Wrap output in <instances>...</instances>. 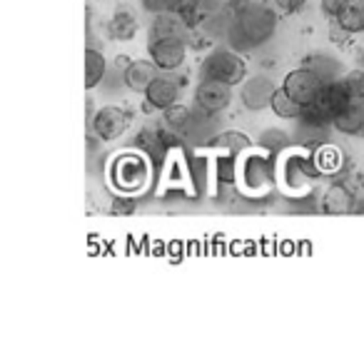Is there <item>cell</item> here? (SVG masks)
Listing matches in <instances>:
<instances>
[{
  "label": "cell",
  "instance_id": "14",
  "mask_svg": "<svg viewBox=\"0 0 364 344\" xmlns=\"http://www.w3.org/2000/svg\"><path fill=\"white\" fill-rule=\"evenodd\" d=\"M157 72H160V68L152 60H132L130 65L125 68V72H122V82H125L132 92L145 95L147 87L155 82Z\"/></svg>",
  "mask_w": 364,
  "mask_h": 344
},
{
  "label": "cell",
  "instance_id": "2",
  "mask_svg": "<svg viewBox=\"0 0 364 344\" xmlns=\"http://www.w3.org/2000/svg\"><path fill=\"white\" fill-rule=\"evenodd\" d=\"M200 75L235 87L247 80V63L240 53L230 50V48H215L213 53L205 55L203 65H200Z\"/></svg>",
  "mask_w": 364,
  "mask_h": 344
},
{
  "label": "cell",
  "instance_id": "10",
  "mask_svg": "<svg viewBox=\"0 0 364 344\" xmlns=\"http://www.w3.org/2000/svg\"><path fill=\"white\" fill-rule=\"evenodd\" d=\"M274 92H277V85H274L267 75H252L240 85V102H242L247 110L259 112L272 105Z\"/></svg>",
  "mask_w": 364,
  "mask_h": 344
},
{
  "label": "cell",
  "instance_id": "20",
  "mask_svg": "<svg viewBox=\"0 0 364 344\" xmlns=\"http://www.w3.org/2000/svg\"><path fill=\"white\" fill-rule=\"evenodd\" d=\"M213 147H220L225 152H232V155H240V152H247L252 147V140L245 135L242 130H225V132H218V135L210 140Z\"/></svg>",
  "mask_w": 364,
  "mask_h": 344
},
{
  "label": "cell",
  "instance_id": "12",
  "mask_svg": "<svg viewBox=\"0 0 364 344\" xmlns=\"http://www.w3.org/2000/svg\"><path fill=\"white\" fill-rule=\"evenodd\" d=\"M319 175L317 162H312L309 157L302 155H287L282 162V180L289 190H304L314 183V178Z\"/></svg>",
  "mask_w": 364,
  "mask_h": 344
},
{
  "label": "cell",
  "instance_id": "25",
  "mask_svg": "<svg viewBox=\"0 0 364 344\" xmlns=\"http://www.w3.org/2000/svg\"><path fill=\"white\" fill-rule=\"evenodd\" d=\"M314 162H317V167L322 172H332L342 165V152H339L337 147H322V150H317Z\"/></svg>",
  "mask_w": 364,
  "mask_h": 344
},
{
  "label": "cell",
  "instance_id": "7",
  "mask_svg": "<svg viewBox=\"0 0 364 344\" xmlns=\"http://www.w3.org/2000/svg\"><path fill=\"white\" fill-rule=\"evenodd\" d=\"M147 55L162 72H172L185 65L188 60V43L185 38H162V41H147Z\"/></svg>",
  "mask_w": 364,
  "mask_h": 344
},
{
  "label": "cell",
  "instance_id": "5",
  "mask_svg": "<svg viewBox=\"0 0 364 344\" xmlns=\"http://www.w3.org/2000/svg\"><path fill=\"white\" fill-rule=\"evenodd\" d=\"M240 183L247 193H267L274 183V165L267 155H247L240 162Z\"/></svg>",
  "mask_w": 364,
  "mask_h": 344
},
{
  "label": "cell",
  "instance_id": "9",
  "mask_svg": "<svg viewBox=\"0 0 364 344\" xmlns=\"http://www.w3.org/2000/svg\"><path fill=\"white\" fill-rule=\"evenodd\" d=\"M230 102H232V85H228V82L203 77L200 85L195 87V105L205 115H218V112L228 110Z\"/></svg>",
  "mask_w": 364,
  "mask_h": 344
},
{
  "label": "cell",
  "instance_id": "31",
  "mask_svg": "<svg viewBox=\"0 0 364 344\" xmlns=\"http://www.w3.org/2000/svg\"><path fill=\"white\" fill-rule=\"evenodd\" d=\"M167 3H170V0H140L142 11L152 13V16H157V13L167 11Z\"/></svg>",
  "mask_w": 364,
  "mask_h": 344
},
{
  "label": "cell",
  "instance_id": "17",
  "mask_svg": "<svg viewBox=\"0 0 364 344\" xmlns=\"http://www.w3.org/2000/svg\"><path fill=\"white\" fill-rule=\"evenodd\" d=\"M332 127L342 135H357L364 127V100H354L349 107H344L337 117L332 120Z\"/></svg>",
  "mask_w": 364,
  "mask_h": 344
},
{
  "label": "cell",
  "instance_id": "33",
  "mask_svg": "<svg viewBox=\"0 0 364 344\" xmlns=\"http://www.w3.org/2000/svg\"><path fill=\"white\" fill-rule=\"evenodd\" d=\"M262 3H267V0H262Z\"/></svg>",
  "mask_w": 364,
  "mask_h": 344
},
{
  "label": "cell",
  "instance_id": "28",
  "mask_svg": "<svg viewBox=\"0 0 364 344\" xmlns=\"http://www.w3.org/2000/svg\"><path fill=\"white\" fill-rule=\"evenodd\" d=\"M137 208V203L132 198H127V195H117L115 200H112V213L115 215H132Z\"/></svg>",
  "mask_w": 364,
  "mask_h": 344
},
{
  "label": "cell",
  "instance_id": "29",
  "mask_svg": "<svg viewBox=\"0 0 364 344\" xmlns=\"http://www.w3.org/2000/svg\"><path fill=\"white\" fill-rule=\"evenodd\" d=\"M284 135H287V132H282V130H267V132H264V137H262V147H267L269 152L279 150V147H282V142H284Z\"/></svg>",
  "mask_w": 364,
  "mask_h": 344
},
{
  "label": "cell",
  "instance_id": "6",
  "mask_svg": "<svg viewBox=\"0 0 364 344\" xmlns=\"http://www.w3.org/2000/svg\"><path fill=\"white\" fill-rule=\"evenodd\" d=\"M145 180H147L145 157L125 152V155L112 160V183H115L117 190H122V193H135V190H140L142 185H145Z\"/></svg>",
  "mask_w": 364,
  "mask_h": 344
},
{
  "label": "cell",
  "instance_id": "23",
  "mask_svg": "<svg viewBox=\"0 0 364 344\" xmlns=\"http://www.w3.org/2000/svg\"><path fill=\"white\" fill-rule=\"evenodd\" d=\"M215 175L223 185H235L240 180V160L237 155L228 152V155H220L215 162Z\"/></svg>",
  "mask_w": 364,
  "mask_h": 344
},
{
  "label": "cell",
  "instance_id": "13",
  "mask_svg": "<svg viewBox=\"0 0 364 344\" xmlns=\"http://www.w3.org/2000/svg\"><path fill=\"white\" fill-rule=\"evenodd\" d=\"M188 31H190V23L185 18H180L177 13H170V11H162L152 18L150 23V41H162V38H188Z\"/></svg>",
  "mask_w": 364,
  "mask_h": 344
},
{
  "label": "cell",
  "instance_id": "18",
  "mask_svg": "<svg viewBox=\"0 0 364 344\" xmlns=\"http://www.w3.org/2000/svg\"><path fill=\"white\" fill-rule=\"evenodd\" d=\"M334 21H337L339 31L347 33V36L364 33V0H349Z\"/></svg>",
  "mask_w": 364,
  "mask_h": 344
},
{
  "label": "cell",
  "instance_id": "30",
  "mask_svg": "<svg viewBox=\"0 0 364 344\" xmlns=\"http://www.w3.org/2000/svg\"><path fill=\"white\" fill-rule=\"evenodd\" d=\"M347 3L349 0H319V8H322V13L327 18H337L339 11H342Z\"/></svg>",
  "mask_w": 364,
  "mask_h": 344
},
{
  "label": "cell",
  "instance_id": "26",
  "mask_svg": "<svg viewBox=\"0 0 364 344\" xmlns=\"http://www.w3.org/2000/svg\"><path fill=\"white\" fill-rule=\"evenodd\" d=\"M339 80H342V85L347 87V92L354 100H364V70H349Z\"/></svg>",
  "mask_w": 364,
  "mask_h": 344
},
{
  "label": "cell",
  "instance_id": "19",
  "mask_svg": "<svg viewBox=\"0 0 364 344\" xmlns=\"http://www.w3.org/2000/svg\"><path fill=\"white\" fill-rule=\"evenodd\" d=\"M105 72H107V60L100 50L95 48H87L85 50V87L92 90L97 87L102 80H105Z\"/></svg>",
  "mask_w": 364,
  "mask_h": 344
},
{
  "label": "cell",
  "instance_id": "15",
  "mask_svg": "<svg viewBox=\"0 0 364 344\" xmlns=\"http://www.w3.org/2000/svg\"><path fill=\"white\" fill-rule=\"evenodd\" d=\"M357 205L354 193L347 185H329L322 195V213L324 215H349Z\"/></svg>",
  "mask_w": 364,
  "mask_h": 344
},
{
  "label": "cell",
  "instance_id": "24",
  "mask_svg": "<svg viewBox=\"0 0 364 344\" xmlns=\"http://www.w3.org/2000/svg\"><path fill=\"white\" fill-rule=\"evenodd\" d=\"M200 3H203V0H170V3H167V11L177 13V16L185 18V21L193 26L200 16Z\"/></svg>",
  "mask_w": 364,
  "mask_h": 344
},
{
  "label": "cell",
  "instance_id": "16",
  "mask_svg": "<svg viewBox=\"0 0 364 344\" xmlns=\"http://www.w3.org/2000/svg\"><path fill=\"white\" fill-rule=\"evenodd\" d=\"M107 31L115 41H132L137 36V16L130 6H117L112 13L110 23H107Z\"/></svg>",
  "mask_w": 364,
  "mask_h": 344
},
{
  "label": "cell",
  "instance_id": "3",
  "mask_svg": "<svg viewBox=\"0 0 364 344\" xmlns=\"http://www.w3.org/2000/svg\"><path fill=\"white\" fill-rule=\"evenodd\" d=\"M324 82L327 80H324L314 68H294V70H289L287 75H284L282 90L287 92L297 105H302L304 110H307V107L314 105L317 95L322 92Z\"/></svg>",
  "mask_w": 364,
  "mask_h": 344
},
{
  "label": "cell",
  "instance_id": "11",
  "mask_svg": "<svg viewBox=\"0 0 364 344\" xmlns=\"http://www.w3.org/2000/svg\"><path fill=\"white\" fill-rule=\"evenodd\" d=\"M175 102H180V85H177L172 77L157 75L155 82L145 90L142 110L145 112H165L167 107H172Z\"/></svg>",
  "mask_w": 364,
  "mask_h": 344
},
{
  "label": "cell",
  "instance_id": "4",
  "mask_svg": "<svg viewBox=\"0 0 364 344\" xmlns=\"http://www.w3.org/2000/svg\"><path fill=\"white\" fill-rule=\"evenodd\" d=\"M352 102H354V97L347 92V87L342 85V80H327L322 87V92L317 95V100H314V105L307 107V112H312L314 117H319L322 122H329V125H332L334 117H337L344 107L352 105Z\"/></svg>",
  "mask_w": 364,
  "mask_h": 344
},
{
  "label": "cell",
  "instance_id": "27",
  "mask_svg": "<svg viewBox=\"0 0 364 344\" xmlns=\"http://www.w3.org/2000/svg\"><path fill=\"white\" fill-rule=\"evenodd\" d=\"M272 3L282 16H294L307 6V0H272Z\"/></svg>",
  "mask_w": 364,
  "mask_h": 344
},
{
  "label": "cell",
  "instance_id": "1",
  "mask_svg": "<svg viewBox=\"0 0 364 344\" xmlns=\"http://www.w3.org/2000/svg\"><path fill=\"white\" fill-rule=\"evenodd\" d=\"M277 8H269L262 0H245V6L235 16L232 33L245 48H257L267 43L277 31Z\"/></svg>",
  "mask_w": 364,
  "mask_h": 344
},
{
  "label": "cell",
  "instance_id": "22",
  "mask_svg": "<svg viewBox=\"0 0 364 344\" xmlns=\"http://www.w3.org/2000/svg\"><path fill=\"white\" fill-rule=\"evenodd\" d=\"M269 107H272L274 115L282 117V120H299V117L304 115V107L297 105L282 87H277V92H274V97H272V105Z\"/></svg>",
  "mask_w": 364,
  "mask_h": 344
},
{
  "label": "cell",
  "instance_id": "32",
  "mask_svg": "<svg viewBox=\"0 0 364 344\" xmlns=\"http://www.w3.org/2000/svg\"><path fill=\"white\" fill-rule=\"evenodd\" d=\"M359 137H364V127H362V132H359Z\"/></svg>",
  "mask_w": 364,
  "mask_h": 344
},
{
  "label": "cell",
  "instance_id": "21",
  "mask_svg": "<svg viewBox=\"0 0 364 344\" xmlns=\"http://www.w3.org/2000/svg\"><path fill=\"white\" fill-rule=\"evenodd\" d=\"M162 117H165V125L170 127L172 132H188L195 120L193 110H190L188 105H182V102H175L172 107H167V110L162 112Z\"/></svg>",
  "mask_w": 364,
  "mask_h": 344
},
{
  "label": "cell",
  "instance_id": "8",
  "mask_svg": "<svg viewBox=\"0 0 364 344\" xmlns=\"http://www.w3.org/2000/svg\"><path fill=\"white\" fill-rule=\"evenodd\" d=\"M92 135L100 142H115L125 135L127 130V112L117 105H102L90 120Z\"/></svg>",
  "mask_w": 364,
  "mask_h": 344
}]
</instances>
